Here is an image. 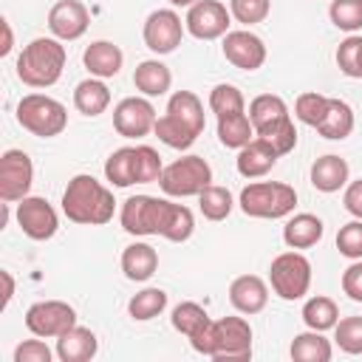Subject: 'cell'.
Returning <instances> with one entry per match:
<instances>
[{
	"instance_id": "1",
	"label": "cell",
	"mask_w": 362,
	"mask_h": 362,
	"mask_svg": "<svg viewBox=\"0 0 362 362\" xmlns=\"http://www.w3.org/2000/svg\"><path fill=\"white\" fill-rule=\"evenodd\" d=\"M119 223L133 238L161 235L173 243H184L195 232V218L184 204H173L170 198L156 195H130L122 204Z\"/></svg>"
},
{
	"instance_id": "2",
	"label": "cell",
	"mask_w": 362,
	"mask_h": 362,
	"mask_svg": "<svg viewBox=\"0 0 362 362\" xmlns=\"http://www.w3.org/2000/svg\"><path fill=\"white\" fill-rule=\"evenodd\" d=\"M206 127L204 102L192 90H175L167 102L164 116L156 119L153 133L173 150H189Z\"/></svg>"
},
{
	"instance_id": "3",
	"label": "cell",
	"mask_w": 362,
	"mask_h": 362,
	"mask_svg": "<svg viewBox=\"0 0 362 362\" xmlns=\"http://www.w3.org/2000/svg\"><path fill=\"white\" fill-rule=\"evenodd\" d=\"M62 212L68 221L82 223V226H102L113 218L116 212V198L113 192L96 181L88 173H79L68 181L62 192Z\"/></svg>"
},
{
	"instance_id": "4",
	"label": "cell",
	"mask_w": 362,
	"mask_h": 362,
	"mask_svg": "<svg viewBox=\"0 0 362 362\" xmlns=\"http://www.w3.org/2000/svg\"><path fill=\"white\" fill-rule=\"evenodd\" d=\"M189 345L192 351L215 362L252 359V325L243 317H221L212 320L201 334H195Z\"/></svg>"
},
{
	"instance_id": "5",
	"label": "cell",
	"mask_w": 362,
	"mask_h": 362,
	"mask_svg": "<svg viewBox=\"0 0 362 362\" xmlns=\"http://www.w3.org/2000/svg\"><path fill=\"white\" fill-rule=\"evenodd\" d=\"M65 45L57 37H34L17 57V79L28 88H51L65 71Z\"/></svg>"
},
{
	"instance_id": "6",
	"label": "cell",
	"mask_w": 362,
	"mask_h": 362,
	"mask_svg": "<svg viewBox=\"0 0 362 362\" xmlns=\"http://www.w3.org/2000/svg\"><path fill=\"white\" fill-rule=\"evenodd\" d=\"M238 204L243 215L249 218H263V221H277L294 212L297 206V189L283 181H252L240 189Z\"/></svg>"
},
{
	"instance_id": "7",
	"label": "cell",
	"mask_w": 362,
	"mask_h": 362,
	"mask_svg": "<svg viewBox=\"0 0 362 362\" xmlns=\"http://www.w3.org/2000/svg\"><path fill=\"white\" fill-rule=\"evenodd\" d=\"M17 122L23 130L40 139H54L68 127V110L59 99L45 93H25L17 102Z\"/></svg>"
},
{
	"instance_id": "8",
	"label": "cell",
	"mask_w": 362,
	"mask_h": 362,
	"mask_svg": "<svg viewBox=\"0 0 362 362\" xmlns=\"http://www.w3.org/2000/svg\"><path fill=\"white\" fill-rule=\"evenodd\" d=\"M209 184H212V167L206 164V158L195 153L181 156L173 164H167L158 178V187L167 198H189V195L198 198Z\"/></svg>"
},
{
	"instance_id": "9",
	"label": "cell",
	"mask_w": 362,
	"mask_h": 362,
	"mask_svg": "<svg viewBox=\"0 0 362 362\" xmlns=\"http://www.w3.org/2000/svg\"><path fill=\"white\" fill-rule=\"evenodd\" d=\"M269 286L286 303L303 300L311 288V260L300 249L280 252L269 266Z\"/></svg>"
},
{
	"instance_id": "10",
	"label": "cell",
	"mask_w": 362,
	"mask_h": 362,
	"mask_svg": "<svg viewBox=\"0 0 362 362\" xmlns=\"http://www.w3.org/2000/svg\"><path fill=\"white\" fill-rule=\"evenodd\" d=\"M74 325H76V311L65 300H40L25 311V328L42 339H57Z\"/></svg>"
},
{
	"instance_id": "11",
	"label": "cell",
	"mask_w": 362,
	"mask_h": 362,
	"mask_svg": "<svg viewBox=\"0 0 362 362\" xmlns=\"http://www.w3.org/2000/svg\"><path fill=\"white\" fill-rule=\"evenodd\" d=\"M34 184V164L25 150H6L0 156V198L3 204H17L31 192Z\"/></svg>"
},
{
	"instance_id": "12",
	"label": "cell",
	"mask_w": 362,
	"mask_h": 362,
	"mask_svg": "<svg viewBox=\"0 0 362 362\" xmlns=\"http://www.w3.org/2000/svg\"><path fill=\"white\" fill-rule=\"evenodd\" d=\"M184 31H187V25L181 23V17L173 8H156V11L147 14L141 37H144V45L153 54L164 57V54H173L181 45Z\"/></svg>"
},
{
	"instance_id": "13",
	"label": "cell",
	"mask_w": 362,
	"mask_h": 362,
	"mask_svg": "<svg viewBox=\"0 0 362 362\" xmlns=\"http://www.w3.org/2000/svg\"><path fill=\"white\" fill-rule=\"evenodd\" d=\"M156 107L147 96H127L113 107V130L124 139H141L156 127Z\"/></svg>"
},
{
	"instance_id": "14",
	"label": "cell",
	"mask_w": 362,
	"mask_h": 362,
	"mask_svg": "<svg viewBox=\"0 0 362 362\" xmlns=\"http://www.w3.org/2000/svg\"><path fill=\"white\" fill-rule=\"evenodd\" d=\"M184 25L187 31L195 37V40H221L229 25H232V14L223 3L218 0H198L195 6L187 8V17H184Z\"/></svg>"
},
{
	"instance_id": "15",
	"label": "cell",
	"mask_w": 362,
	"mask_h": 362,
	"mask_svg": "<svg viewBox=\"0 0 362 362\" xmlns=\"http://www.w3.org/2000/svg\"><path fill=\"white\" fill-rule=\"evenodd\" d=\"M17 223L31 240H51L59 229V215L45 198L25 195L23 201H17Z\"/></svg>"
},
{
	"instance_id": "16",
	"label": "cell",
	"mask_w": 362,
	"mask_h": 362,
	"mask_svg": "<svg viewBox=\"0 0 362 362\" xmlns=\"http://www.w3.org/2000/svg\"><path fill=\"white\" fill-rule=\"evenodd\" d=\"M221 51H223L226 62L240 68V71H257L266 62V42L249 28L226 31L223 42H221Z\"/></svg>"
},
{
	"instance_id": "17",
	"label": "cell",
	"mask_w": 362,
	"mask_h": 362,
	"mask_svg": "<svg viewBox=\"0 0 362 362\" xmlns=\"http://www.w3.org/2000/svg\"><path fill=\"white\" fill-rule=\"evenodd\" d=\"M88 25H90V14L79 0H57L48 11V28L62 42L79 40L88 31Z\"/></svg>"
},
{
	"instance_id": "18",
	"label": "cell",
	"mask_w": 362,
	"mask_h": 362,
	"mask_svg": "<svg viewBox=\"0 0 362 362\" xmlns=\"http://www.w3.org/2000/svg\"><path fill=\"white\" fill-rule=\"evenodd\" d=\"M229 303L235 305L238 314H260L269 303V286L257 274H240L229 283Z\"/></svg>"
},
{
	"instance_id": "19",
	"label": "cell",
	"mask_w": 362,
	"mask_h": 362,
	"mask_svg": "<svg viewBox=\"0 0 362 362\" xmlns=\"http://www.w3.org/2000/svg\"><path fill=\"white\" fill-rule=\"evenodd\" d=\"M249 119H252V127H255V136H263L286 122H291V113H288V105L283 96L277 93H260L249 102Z\"/></svg>"
},
{
	"instance_id": "20",
	"label": "cell",
	"mask_w": 362,
	"mask_h": 362,
	"mask_svg": "<svg viewBox=\"0 0 362 362\" xmlns=\"http://www.w3.org/2000/svg\"><path fill=\"white\" fill-rule=\"evenodd\" d=\"M277 158H280V153H277L269 141H263V139H257V136H255L246 147H240V150H238L235 167H238V173H240L243 178H263L266 173H272V170H274Z\"/></svg>"
},
{
	"instance_id": "21",
	"label": "cell",
	"mask_w": 362,
	"mask_h": 362,
	"mask_svg": "<svg viewBox=\"0 0 362 362\" xmlns=\"http://www.w3.org/2000/svg\"><path fill=\"white\" fill-rule=\"evenodd\" d=\"M82 62H85V68H88L90 76L110 79V76H116V74L122 71L124 54H122V48H119L116 42H110V40H93V42L85 48Z\"/></svg>"
},
{
	"instance_id": "22",
	"label": "cell",
	"mask_w": 362,
	"mask_h": 362,
	"mask_svg": "<svg viewBox=\"0 0 362 362\" xmlns=\"http://www.w3.org/2000/svg\"><path fill=\"white\" fill-rule=\"evenodd\" d=\"M351 178V167L342 156L325 153L311 164V187L317 192H339Z\"/></svg>"
},
{
	"instance_id": "23",
	"label": "cell",
	"mask_w": 362,
	"mask_h": 362,
	"mask_svg": "<svg viewBox=\"0 0 362 362\" xmlns=\"http://www.w3.org/2000/svg\"><path fill=\"white\" fill-rule=\"evenodd\" d=\"M96 351H99V339L85 325H74L57 337V356L62 362H88L96 356Z\"/></svg>"
},
{
	"instance_id": "24",
	"label": "cell",
	"mask_w": 362,
	"mask_h": 362,
	"mask_svg": "<svg viewBox=\"0 0 362 362\" xmlns=\"http://www.w3.org/2000/svg\"><path fill=\"white\" fill-rule=\"evenodd\" d=\"M322 232H325L322 218H317L311 212H297L283 226V243L288 249H311L322 240Z\"/></svg>"
},
{
	"instance_id": "25",
	"label": "cell",
	"mask_w": 362,
	"mask_h": 362,
	"mask_svg": "<svg viewBox=\"0 0 362 362\" xmlns=\"http://www.w3.org/2000/svg\"><path fill=\"white\" fill-rule=\"evenodd\" d=\"M158 269V252L144 243V240H136L130 246H124L122 252V272L127 280L133 283H147Z\"/></svg>"
},
{
	"instance_id": "26",
	"label": "cell",
	"mask_w": 362,
	"mask_h": 362,
	"mask_svg": "<svg viewBox=\"0 0 362 362\" xmlns=\"http://www.w3.org/2000/svg\"><path fill=\"white\" fill-rule=\"evenodd\" d=\"M133 85L141 96H164L173 85V71L161 59H144L133 71Z\"/></svg>"
},
{
	"instance_id": "27",
	"label": "cell",
	"mask_w": 362,
	"mask_h": 362,
	"mask_svg": "<svg viewBox=\"0 0 362 362\" xmlns=\"http://www.w3.org/2000/svg\"><path fill=\"white\" fill-rule=\"evenodd\" d=\"M74 107L82 116H102L110 107V88L99 76H88L74 88Z\"/></svg>"
},
{
	"instance_id": "28",
	"label": "cell",
	"mask_w": 362,
	"mask_h": 362,
	"mask_svg": "<svg viewBox=\"0 0 362 362\" xmlns=\"http://www.w3.org/2000/svg\"><path fill=\"white\" fill-rule=\"evenodd\" d=\"M354 124H356L354 107H351L348 102H342V99H328V110H325L322 122H320L314 130H317L322 139L342 141V139H348V136L354 133Z\"/></svg>"
},
{
	"instance_id": "29",
	"label": "cell",
	"mask_w": 362,
	"mask_h": 362,
	"mask_svg": "<svg viewBox=\"0 0 362 362\" xmlns=\"http://www.w3.org/2000/svg\"><path fill=\"white\" fill-rule=\"evenodd\" d=\"M288 354L294 362H328L334 356V348H331V339L322 337V331L308 328L291 339Z\"/></svg>"
},
{
	"instance_id": "30",
	"label": "cell",
	"mask_w": 362,
	"mask_h": 362,
	"mask_svg": "<svg viewBox=\"0 0 362 362\" xmlns=\"http://www.w3.org/2000/svg\"><path fill=\"white\" fill-rule=\"evenodd\" d=\"M303 322L311 331H331L339 322V308L331 297L325 294H314L303 303Z\"/></svg>"
},
{
	"instance_id": "31",
	"label": "cell",
	"mask_w": 362,
	"mask_h": 362,
	"mask_svg": "<svg viewBox=\"0 0 362 362\" xmlns=\"http://www.w3.org/2000/svg\"><path fill=\"white\" fill-rule=\"evenodd\" d=\"M105 178L113 187H133L139 184L136 175V147H119L105 161Z\"/></svg>"
},
{
	"instance_id": "32",
	"label": "cell",
	"mask_w": 362,
	"mask_h": 362,
	"mask_svg": "<svg viewBox=\"0 0 362 362\" xmlns=\"http://www.w3.org/2000/svg\"><path fill=\"white\" fill-rule=\"evenodd\" d=\"M255 139V127L249 113H232V116H221L218 119V141L223 147L240 150Z\"/></svg>"
},
{
	"instance_id": "33",
	"label": "cell",
	"mask_w": 362,
	"mask_h": 362,
	"mask_svg": "<svg viewBox=\"0 0 362 362\" xmlns=\"http://www.w3.org/2000/svg\"><path fill=\"white\" fill-rule=\"evenodd\" d=\"M170 322H173V328H175L178 334H184L187 339H192V337L201 334L212 320H209V314H206V308H204L201 303L184 300V303H178V305L173 308Z\"/></svg>"
},
{
	"instance_id": "34",
	"label": "cell",
	"mask_w": 362,
	"mask_h": 362,
	"mask_svg": "<svg viewBox=\"0 0 362 362\" xmlns=\"http://www.w3.org/2000/svg\"><path fill=\"white\" fill-rule=\"evenodd\" d=\"M167 308V291L164 288H141L130 297L127 303V314L136 320V322H147V320H156L161 311Z\"/></svg>"
},
{
	"instance_id": "35",
	"label": "cell",
	"mask_w": 362,
	"mask_h": 362,
	"mask_svg": "<svg viewBox=\"0 0 362 362\" xmlns=\"http://www.w3.org/2000/svg\"><path fill=\"white\" fill-rule=\"evenodd\" d=\"M235 206V198L226 187H218V184H209L201 195H198V209L206 221H226L229 212Z\"/></svg>"
},
{
	"instance_id": "36",
	"label": "cell",
	"mask_w": 362,
	"mask_h": 362,
	"mask_svg": "<svg viewBox=\"0 0 362 362\" xmlns=\"http://www.w3.org/2000/svg\"><path fill=\"white\" fill-rule=\"evenodd\" d=\"M209 110L221 119V116H232V113H246V99L243 93L229 85V82H221L209 90Z\"/></svg>"
},
{
	"instance_id": "37",
	"label": "cell",
	"mask_w": 362,
	"mask_h": 362,
	"mask_svg": "<svg viewBox=\"0 0 362 362\" xmlns=\"http://www.w3.org/2000/svg\"><path fill=\"white\" fill-rule=\"evenodd\" d=\"M328 17L339 31H362V0H331Z\"/></svg>"
},
{
	"instance_id": "38",
	"label": "cell",
	"mask_w": 362,
	"mask_h": 362,
	"mask_svg": "<svg viewBox=\"0 0 362 362\" xmlns=\"http://www.w3.org/2000/svg\"><path fill=\"white\" fill-rule=\"evenodd\" d=\"M328 99H331V96H325V93L305 90V93H300V96L294 99V116H297L303 124L317 127V124L322 122L325 110H328Z\"/></svg>"
},
{
	"instance_id": "39",
	"label": "cell",
	"mask_w": 362,
	"mask_h": 362,
	"mask_svg": "<svg viewBox=\"0 0 362 362\" xmlns=\"http://www.w3.org/2000/svg\"><path fill=\"white\" fill-rule=\"evenodd\" d=\"M337 68L345 76L362 79V37L359 34H348L337 45Z\"/></svg>"
},
{
	"instance_id": "40",
	"label": "cell",
	"mask_w": 362,
	"mask_h": 362,
	"mask_svg": "<svg viewBox=\"0 0 362 362\" xmlns=\"http://www.w3.org/2000/svg\"><path fill=\"white\" fill-rule=\"evenodd\" d=\"M334 339L339 351L351 356H362V317H342L334 325Z\"/></svg>"
},
{
	"instance_id": "41",
	"label": "cell",
	"mask_w": 362,
	"mask_h": 362,
	"mask_svg": "<svg viewBox=\"0 0 362 362\" xmlns=\"http://www.w3.org/2000/svg\"><path fill=\"white\" fill-rule=\"evenodd\" d=\"M164 173V161L158 156L156 147L150 144H136V175H139V184H158Z\"/></svg>"
},
{
	"instance_id": "42",
	"label": "cell",
	"mask_w": 362,
	"mask_h": 362,
	"mask_svg": "<svg viewBox=\"0 0 362 362\" xmlns=\"http://www.w3.org/2000/svg\"><path fill=\"white\" fill-rule=\"evenodd\" d=\"M272 0H229V14L240 25H257L269 17Z\"/></svg>"
},
{
	"instance_id": "43",
	"label": "cell",
	"mask_w": 362,
	"mask_h": 362,
	"mask_svg": "<svg viewBox=\"0 0 362 362\" xmlns=\"http://www.w3.org/2000/svg\"><path fill=\"white\" fill-rule=\"evenodd\" d=\"M337 249L348 260H362V221L354 218L337 232Z\"/></svg>"
},
{
	"instance_id": "44",
	"label": "cell",
	"mask_w": 362,
	"mask_h": 362,
	"mask_svg": "<svg viewBox=\"0 0 362 362\" xmlns=\"http://www.w3.org/2000/svg\"><path fill=\"white\" fill-rule=\"evenodd\" d=\"M257 139L269 141L280 156H286V153H291L297 147V127H294V122H286V124H280V127H274V130H269V133H263Z\"/></svg>"
},
{
	"instance_id": "45",
	"label": "cell",
	"mask_w": 362,
	"mask_h": 362,
	"mask_svg": "<svg viewBox=\"0 0 362 362\" xmlns=\"http://www.w3.org/2000/svg\"><path fill=\"white\" fill-rule=\"evenodd\" d=\"M54 359V351L40 339H25L14 348V362H51Z\"/></svg>"
},
{
	"instance_id": "46",
	"label": "cell",
	"mask_w": 362,
	"mask_h": 362,
	"mask_svg": "<svg viewBox=\"0 0 362 362\" xmlns=\"http://www.w3.org/2000/svg\"><path fill=\"white\" fill-rule=\"evenodd\" d=\"M342 291H345L354 303H362V260H354V263L342 272Z\"/></svg>"
},
{
	"instance_id": "47",
	"label": "cell",
	"mask_w": 362,
	"mask_h": 362,
	"mask_svg": "<svg viewBox=\"0 0 362 362\" xmlns=\"http://www.w3.org/2000/svg\"><path fill=\"white\" fill-rule=\"evenodd\" d=\"M342 204H345V209H348L354 218H359V221H362V178H356V181H348V184H345Z\"/></svg>"
},
{
	"instance_id": "48",
	"label": "cell",
	"mask_w": 362,
	"mask_h": 362,
	"mask_svg": "<svg viewBox=\"0 0 362 362\" xmlns=\"http://www.w3.org/2000/svg\"><path fill=\"white\" fill-rule=\"evenodd\" d=\"M0 280H3V308H8V303L14 297V277H11L8 269H3L0 272Z\"/></svg>"
},
{
	"instance_id": "49",
	"label": "cell",
	"mask_w": 362,
	"mask_h": 362,
	"mask_svg": "<svg viewBox=\"0 0 362 362\" xmlns=\"http://www.w3.org/2000/svg\"><path fill=\"white\" fill-rule=\"evenodd\" d=\"M0 25H3V45H0V57H6V54H11V48H14V34H11V25H8V20H6V17L0 20Z\"/></svg>"
},
{
	"instance_id": "50",
	"label": "cell",
	"mask_w": 362,
	"mask_h": 362,
	"mask_svg": "<svg viewBox=\"0 0 362 362\" xmlns=\"http://www.w3.org/2000/svg\"><path fill=\"white\" fill-rule=\"evenodd\" d=\"M170 6H175V8H189V6H195L198 0H167Z\"/></svg>"
}]
</instances>
